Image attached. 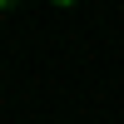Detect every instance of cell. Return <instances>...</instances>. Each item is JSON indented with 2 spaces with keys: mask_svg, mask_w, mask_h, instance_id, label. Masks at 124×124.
<instances>
[{
  "mask_svg": "<svg viewBox=\"0 0 124 124\" xmlns=\"http://www.w3.org/2000/svg\"><path fill=\"white\" fill-rule=\"evenodd\" d=\"M10 5H15V0H0V10H10Z\"/></svg>",
  "mask_w": 124,
  "mask_h": 124,
  "instance_id": "cell-1",
  "label": "cell"
},
{
  "mask_svg": "<svg viewBox=\"0 0 124 124\" xmlns=\"http://www.w3.org/2000/svg\"><path fill=\"white\" fill-rule=\"evenodd\" d=\"M55 5H75V0H55Z\"/></svg>",
  "mask_w": 124,
  "mask_h": 124,
  "instance_id": "cell-2",
  "label": "cell"
}]
</instances>
